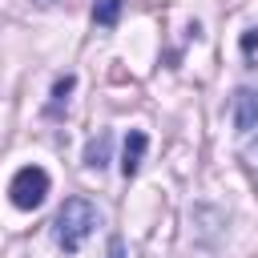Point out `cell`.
Segmentation results:
<instances>
[{"instance_id": "4", "label": "cell", "mask_w": 258, "mask_h": 258, "mask_svg": "<svg viewBox=\"0 0 258 258\" xmlns=\"http://www.w3.org/2000/svg\"><path fill=\"white\" fill-rule=\"evenodd\" d=\"M145 149H149V137H145L141 129H129V137H125V145H121V173H125V177H133V173L141 169Z\"/></svg>"}, {"instance_id": "5", "label": "cell", "mask_w": 258, "mask_h": 258, "mask_svg": "<svg viewBox=\"0 0 258 258\" xmlns=\"http://www.w3.org/2000/svg\"><path fill=\"white\" fill-rule=\"evenodd\" d=\"M109 153H113V133L101 129V133L85 145V165H89V169H105V165H109Z\"/></svg>"}, {"instance_id": "8", "label": "cell", "mask_w": 258, "mask_h": 258, "mask_svg": "<svg viewBox=\"0 0 258 258\" xmlns=\"http://www.w3.org/2000/svg\"><path fill=\"white\" fill-rule=\"evenodd\" d=\"M242 56H254L258 52V24H250V28H242Z\"/></svg>"}, {"instance_id": "6", "label": "cell", "mask_w": 258, "mask_h": 258, "mask_svg": "<svg viewBox=\"0 0 258 258\" xmlns=\"http://www.w3.org/2000/svg\"><path fill=\"white\" fill-rule=\"evenodd\" d=\"M121 4H125V0H97L93 20H97L101 28H113V24H117V16H121Z\"/></svg>"}, {"instance_id": "7", "label": "cell", "mask_w": 258, "mask_h": 258, "mask_svg": "<svg viewBox=\"0 0 258 258\" xmlns=\"http://www.w3.org/2000/svg\"><path fill=\"white\" fill-rule=\"evenodd\" d=\"M77 89V77L73 73H64V77H56V85H52V109H60L64 101H69V93Z\"/></svg>"}, {"instance_id": "2", "label": "cell", "mask_w": 258, "mask_h": 258, "mask_svg": "<svg viewBox=\"0 0 258 258\" xmlns=\"http://www.w3.org/2000/svg\"><path fill=\"white\" fill-rule=\"evenodd\" d=\"M8 198H12L16 210H36L48 198V173L40 165H20L8 181Z\"/></svg>"}, {"instance_id": "1", "label": "cell", "mask_w": 258, "mask_h": 258, "mask_svg": "<svg viewBox=\"0 0 258 258\" xmlns=\"http://www.w3.org/2000/svg\"><path fill=\"white\" fill-rule=\"evenodd\" d=\"M97 210H93V202H85V198H69L60 210H56V218H52V238H56V246L64 250V254H77L81 246H85V238L97 230Z\"/></svg>"}, {"instance_id": "10", "label": "cell", "mask_w": 258, "mask_h": 258, "mask_svg": "<svg viewBox=\"0 0 258 258\" xmlns=\"http://www.w3.org/2000/svg\"><path fill=\"white\" fill-rule=\"evenodd\" d=\"M246 157H250V169H254V173H258V137H254V145H250V149H246Z\"/></svg>"}, {"instance_id": "3", "label": "cell", "mask_w": 258, "mask_h": 258, "mask_svg": "<svg viewBox=\"0 0 258 258\" xmlns=\"http://www.w3.org/2000/svg\"><path fill=\"white\" fill-rule=\"evenodd\" d=\"M230 117H234V129H238V133H254V129H258V89L242 85V89L234 93Z\"/></svg>"}, {"instance_id": "9", "label": "cell", "mask_w": 258, "mask_h": 258, "mask_svg": "<svg viewBox=\"0 0 258 258\" xmlns=\"http://www.w3.org/2000/svg\"><path fill=\"white\" fill-rule=\"evenodd\" d=\"M109 258H125V246H121V238H113V242H109Z\"/></svg>"}]
</instances>
